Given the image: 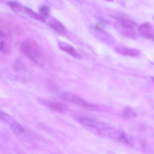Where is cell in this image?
<instances>
[{
    "label": "cell",
    "instance_id": "obj_1",
    "mask_svg": "<svg viewBox=\"0 0 154 154\" xmlns=\"http://www.w3.org/2000/svg\"><path fill=\"white\" fill-rule=\"evenodd\" d=\"M21 51L32 61L38 64L43 63V55L38 43L34 39L28 38L20 46Z\"/></svg>",
    "mask_w": 154,
    "mask_h": 154
},
{
    "label": "cell",
    "instance_id": "obj_2",
    "mask_svg": "<svg viewBox=\"0 0 154 154\" xmlns=\"http://www.w3.org/2000/svg\"><path fill=\"white\" fill-rule=\"evenodd\" d=\"M115 23V27L117 31L124 37L135 39L137 37L136 27L137 23L127 18L118 17Z\"/></svg>",
    "mask_w": 154,
    "mask_h": 154
},
{
    "label": "cell",
    "instance_id": "obj_3",
    "mask_svg": "<svg viewBox=\"0 0 154 154\" xmlns=\"http://www.w3.org/2000/svg\"><path fill=\"white\" fill-rule=\"evenodd\" d=\"M74 118L85 128L96 130L98 134L104 132L108 126L85 116H74Z\"/></svg>",
    "mask_w": 154,
    "mask_h": 154
},
{
    "label": "cell",
    "instance_id": "obj_4",
    "mask_svg": "<svg viewBox=\"0 0 154 154\" xmlns=\"http://www.w3.org/2000/svg\"><path fill=\"white\" fill-rule=\"evenodd\" d=\"M64 100L81 106L89 110L95 111L98 110L96 105L89 104L76 95L69 92L62 93L60 96Z\"/></svg>",
    "mask_w": 154,
    "mask_h": 154
},
{
    "label": "cell",
    "instance_id": "obj_5",
    "mask_svg": "<svg viewBox=\"0 0 154 154\" xmlns=\"http://www.w3.org/2000/svg\"><path fill=\"white\" fill-rule=\"evenodd\" d=\"M39 101L43 105L59 113L66 112L68 109V107L65 104L58 101L39 99Z\"/></svg>",
    "mask_w": 154,
    "mask_h": 154
},
{
    "label": "cell",
    "instance_id": "obj_6",
    "mask_svg": "<svg viewBox=\"0 0 154 154\" xmlns=\"http://www.w3.org/2000/svg\"><path fill=\"white\" fill-rule=\"evenodd\" d=\"M137 32L142 37L149 39H154V26L150 23H145L139 25L138 28Z\"/></svg>",
    "mask_w": 154,
    "mask_h": 154
},
{
    "label": "cell",
    "instance_id": "obj_7",
    "mask_svg": "<svg viewBox=\"0 0 154 154\" xmlns=\"http://www.w3.org/2000/svg\"><path fill=\"white\" fill-rule=\"evenodd\" d=\"M58 46L60 50L66 52L74 58L80 59L82 56L77 50L71 45L66 43L59 41Z\"/></svg>",
    "mask_w": 154,
    "mask_h": 154
},
{
    "label": "cell",
    "instance_id": "obj_8",
    "mask_svg": "<svg viewBox=\"0 0 154 154\" xmlns=\"http://www.w3.org/2000/svg\"><path fill=\"white\" fill-rule=\"evenodd\" d=\"M114 50L120 54L131 57L138 56L140 52L139 50L136 49L122 47H116Z\"/></svg>",
    "mask_w": 154,
    "mask_h": 154
},
{
    "label": "cell",
    "instance_id": "obj_9",
    "mask_svg": "<svg viewBox=\"0 0 154 154\" xmlns=\"http://www.w3.org/2000/svg\"><path fill=\"white\" fill-rule=\"evenodd\" d=\"M48 26L52 29L62 34L67 33V30L65 27L60 22L57 20H53L48 23Z\"/></svg>",
    "mask_w": 154,
    "mask_h": 154
},
{
    "label": "cell",
    "instance_id": "obj_10",
    "mask_svg": "<svg viewBox=\"0 0 154 154\" xmlns=\"http://www.w3.org/2000/svg\"><path fill=\"white\" fill-rule=\"evenodd\" d=\"M24 10L25 13L30 17L42 22H45V21L44 17L30 8L27 7H25Z\"/></svg>",
    "mask_w": 154,
    "mask_h": 154
},
{
    "label": "cell",
    "instance_id": "obj_11",
    "mask_svg": "<svg viewBox=\"0 0 154 154\" xmlns=\"http://www.w3.org/2000/svg\"><path fill=\"white\" fill-rule=\"evenodd\" d=\"M137 116L136 113L131 108L127 107L125 109L121 114L123 118L129 119L133 118Z\"/></svg>",
    "mask_w": 154,
    "mask_h": 154
},
{
    "label": "cell",
    "instance_id": "obj_12",
    "mask_svg": "<svg viewBox=\"0 0 154 154\" xmlns=\"http://www.w3.org/2000/svg\"><path fill=\"white\" fill-rule=\"evenodd\" d=\"M0 119L8 123L10 126L16 121L11 116L1 110H0Z\"/></svg>",
    "mask_w": 154,
    "mask_h": 154
},
{
    "label": "cell",
    "instance_id": "obj_13",
    "mask_svg": "<svg viewBox=\"0 0 154 154\" xmlns=\"http://www.w3.org/2000/svg\"><path fill=\"white\" fill-rule=\"evenodd\" d=\"M6 38H0V51L4 54H7L10 52V47L7 42L4 40Z\"/></svg>",
    "mask_w": 154,
    "mask_h": 154
},
{
    "label": "cell",
    "instance_id": "obj_14",
    "mask_svg": "<svg viewBox=\"0 0 154 154\" xmlns=\"http://www.w3.org/2000/svg\"><path fill=\"white\" fill-rule=\"evenodd\" d=\"M10 127L12 131L16 134L22 132L24 131L23 126L16 121Z\"/></svg>",
    "mask_w": 154,
    "mask_h": 154
},
{
    "label": "cell",
    "instance_id": "obj_15",
    "mask_svg": "<svg viewBox=\"0 0 154 154\" xmlns=\"http://www.w3.org/2000/svg\"><path fill=\"white\" fill-rule=\"evenodd\" d=\"M7 4L14 12H20L22 10L21 6L16 2L9 1Z\"/></svg>",
    "mask_w": 154,
    "mask_h": 154
},
{
    "label": "cell",
    "instance_id": "obj_16",
    "mask_svg": "<svg viewBox=\"0 0 154 154\" xmlns=\"http://www.w3.org/2000/svg\"><path fill=\"white\" fill-rule=\"evenodd\" d=\"M40 14L45 18L48 16L50 12L49 8L48 6L44 5L41 6L39 9Z\"/></svg>",
    "mask_w": 154,
    "mask_h": 154
},
{
    "label": "cell",
    "instance_id": "obj_17",
    "mask_svg": "<svg viewBox=\"0 0 154 154\" xmlns=\"http://www.w3.org/2000/svg\"><path fill=\"white\" fill-rule=\"evenodd\" d=\"M23 64L20 59H18L14 62V68L17 71H19L23 69Z\"/></svg>",
    "mask_w": 154,
    "mask_h": 154
},
{
    "label": "cell",
    "instance_id": "obj_18",
    "mask_svg": "<svg viewBox=\"0 0 154 154\" xmlns=\"http://www.w3.org/2000/svg\"><path fill=\"white\" fill-rule=\"evenodd\" d=\"M104 25L103 22H100L97 23L95 26V29L97 32H103L104 31Z\"/></svg>",
    "mask_w": 154,
    "mask_h": 154
},
{
    "label": "cell",
    "instance_id": "obj_19",
    "mask_svg": "<svg viewBox=\"0 0 154 154\" xmlns=\"http://www.w3.org/2000/svg\"><path fill=\"white\" fill-rule=\"evenodd\" d=\"M95 17L96 18L99 20H100L102 21L105 23H110V22L108 20L99 15H96Z\"/></svg>",
    "mask_w": 154,
    "mask_h": 154
},
{
    "label": "cell",
    "instance_id": "obj_20",
    "mask_svg": "<svg viewBox=\"0 0 154 154\" xmlns=\"http://www.w3.org/2000/svg\"><path fill=\"white\" fill-rule=\"evenodd\" d=\"M105 1H107L109 2H112L114 0H104Z\"/></svg>",
    "mask_w": 154,
    "mask_h": 154
},
{
    "label": "cell",
    "instance_id": "obj_21",
    "mask_svg": "<svg viewBox=\"0 0 154 154\" xmlns=\"http://www.w3.org/2000/svg\"><path fill=\"white\" fill-rule=\"evenodd\" d=\"M76 0L77 2H80L82 1V0Z\"/></svg>",
    "mask_w": 154,
    "mask_h": 154
}]
</instances>
